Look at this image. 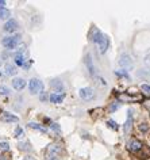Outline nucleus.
Instances as JSON below:
<instances>
[{
    "label": "nucleus",
    "mask_w": 150,
    "mask_h": 160,
    "mask_svg": "<svg viewBox=\"0 0 150 160\" xmlns=\"http://www.w3.org/2000/svg\"><path fill=\"white\" fill-rule=\"evenodd\" d=\"M26 86V81L25 79H22V77H15V79L12 80V87L15 88V90H23Z\"/></svg>",
    "instance_id": "7"
},
{
    "label": "nucleus",
    "mask_w": 150,
    "mask_h": 160,
    "mask_svg": "<svg viewBox=\"0 0 150 160\" xmlns=\"http://www.w3.org/2000/svg\"><path fill=\"white\" fill-rule=\"evenodd\" d=\"M6 4V1H3V0H0V6H4Z\"/></svg>",
    "instance_id": "31"
},
{
    "label": "nucleus",
    "mask_w": 150,
    "mask_h": 160,
    "mask_svg": "<svg viewBox=\"0 0 150 160\" xmlns=\"http://www.w3.org/2000/svg\"><path fill=\"white\" fill-rule=\"evenodd\" d=\"M79 95H80V98L84 100H91V99H93L95 94H93V90L91 87H84V88H80Z\"/></svg>",
    "instance_id": "4"
},
{
    "label": "nucleus",
    "mask_w": 150,
    "mask_h": 160,
    "mask_svg": "<svg viewBox=\"0 0 150 160\" xmlns=\"http://www.w3.org/2000/svg\"><path fill=\"white\" fill-rule=\"evenodd\" d=\"M46 160H58L56 156H49V157H46Z\"/></svg>",
    "instance_id": "30"
},
{
    "label": "nucleus",
    "mask_w": 150,
    "mask_h": 160,
    "mask_svg": "<svg viewBox=\"0 0 150 160\" xmlns=\"http://www.w3.org/2000/svg\"><path fill=\"white\" fill-rule=\"evenodd\" d=\"M15 135H16V137H22V136H23V130L19 128V126L15 129Z\"/></svg>",
    "instance_id": "25"
},
{
    "label": "nucleus",
    "mask_w": 150,
    "mask_h": 160,
    "mask_svg": "<svg viewBox=\"0 0 150 160\" xmlns=\"http://www.w3.org/2000/svg\"><path fill=\"white\" fill-rule=\"evenodd\" d=\"M142 91H145V92H150V86L144 84V86H142Z\"/></svg>",
    "instance_id": "27"
},
{
    "label": "nucleus",
    "mask_w": 150,
    "mask_h": 160,
    "mask_svg": "<svg viewBox=\"0 0 150 160\" xmlns=\"http://www.w3.org/2000/svg\"><path fill=\"white\" fill-rule=\"evenodd\" d=\"M127 148L131 152H139V151L144 148V145H142V143H141L139 140H131L127 144Z\"/></svg>",
    "instance_id": "5"
},
{
    "label": "nucleus",
    "mask_w": 150,
    "mask_h": 160,
    "mask_svg": "<svg viewBox=\"0 0 150 160\" xmlns=\"http://www.w3.org/2000/svg\"><path fill=\"white\" fill-rule=\"evenodd\" d=\"M49 100L51 103H61L64 100V95H61V94H50L49 95Z\"/></svg>",
    "instance_id": "11"
},
{
    "label": "nucleus",
    "mask_w": 150,
    "mask_h": 160,
    "mask_svg": "<svg viewBox=\"0 0 150 160\" xmlns=\"http://www.w3.org/2000/svg\"><path fill=\"white\" fill-rule=\"evenodd\" d=\"M84 63H85L87 68H88V72H89V73L93 76V75H95V67H93V60H92V57H91V55H87L85 56Z\"/></svg>",
    "instance_id": "8"
},
{
    "label": "nucleus",
    "mask_w": 150,
    "mask_h": 160,
    "mask_svg": "<svg viewBox=\"0 0 150 160\" xmlns=\"http://www.w3.org/2000/svg\"><path fill=\"white\" fill-rule=\"evenodd\" d=\"M119 106H120V105H119L118 102H116V105H115V102H114L111 106H110V111L112 113V111H114V110H118V109H119Z\"/></svg>",
    "instance_id": "24"
},
{
    "label": "nucleus",
    "mask_w": 150,
    "mask_h": 160,
    "mask_svg": "<svg viewBox=\"0 0 150 160\" xmlns=\"http://www.w3.org/2000/svg\"><path fill=\"white\" fill-rule=\"evenodd\" d=\"M18 30V22L15 19H10L7 20V23L4 25V31L7 33H14Z\"/></svg>",
    "instance_id": "6"
},
{
    "label": "nucleus",
    "mask_w": 150,
    "mask_h": 160,
    "mask_svg": "<svg viewBox=\"0 0 150 160\" xmlns=\"http://www.w3.org/2000/svg\"><path fill=\"white\" fill-rule=\"evenodd\" d=\"M115 73L118 75V76H123V77H127V79H128V75H127V72H126V71H116Z\"/></svg>",
    "instance_id": "23"
},
{
    "label": "nucleus",
    "mask_w": 150,
    "mask_h": 160,
    "mask_svg": "<svg viewBox=\"0 0 150 160\" xmlns=\"http://www.w3.org/2000/svg\"><path fill=\"white\" fill-rule=\"evenodd\" d=\"M51 87H53V88H54L56 91H64V84L61 83L60 80H53V81H51Z\"/></svg>",
    "instance_id": "15"
},
{
    "label": "nucleus",
    "mask_w": 150,
    "mask_h": 160,
    "mask_svg": "<svg viewBox=\"0 0 150 160\" xmlns=\"http://www.w3.org/2000/svg\"><path fill=\"white\" fill-rule=\"evenodd\" d=\"M49 152L51 153V156H53V155H56V153H60V152H61V147H58L57 144H53V145H50V147H49Z\"/></svg>",
    "instance_id": "19"
},
{
    "label": "nucleus",
    "mask_w": 150,
    "mask_h": 160,
    "mask_svg": "<svg viewBox=\"0 0 150 160\" xmlns=\"http://www.w3.org/2000/svg\"><path fill=\"white\" fill-rule=\"evenodd\" d=\"M7 18H10V11L4 7H0V19H7Z\"/></svg>",
    "instance_id": "18"
},
{
    "label": "nucleus",
    "mask_w": 150,
    "mask_h": 160,
    "mask_svg": "<svg viewBox=\"0 0 150 160\" xmlns=\"http://www.w3.org/2000/svg\"><path fill=\"white\" fill-rule=\"evenodd\" d=\"M1 121L3 122H18L19 118L14 114H10V113H3L1 114Z\"/></svg>",
    "instance_id": "10"
},
{
    "label": "nucleus",
    "mask_w": 150,
    "mask_h": 160,
    "mask_svg": "<svg viewBox=\"0 0 150 160\" xmlns=\"http://www.w3.org/2000/svg\"><path fill=\"white\" fill-rule=\"evenodd\" d=\"M97 80H99V83L102 84V86H105V84H107V81H105L104 79H102V77H97Z\"/></svg>",
    "instance_id": "29"
},
{
    "label": "nucleus",
    "mask_w": 150,
    "mask_h": 160,
    "mask_svg": "<svg viewBox=\"0 0 150 160\" xmlns=\"http://www.w3.org/2000/svg\"><path fill=\"white\" fill-rule=\"evenodd\" d=\"M131 126H133V110H128V117L125 124V132H130Z\"/></svg>",
    "instance_id": "12"
},
{
    "label": "nucleus",
    "mask_w": 150,
    "mask_h": 160,
    "mask_svg": "<svg viewBox=\"0 0 150 160\" xmlns=\"http://www.w3.org/2000/svg\"><path fill=\"white\" fill-rule=\"evenodd\" d=\"M107 125H108L111 129H115V130L119 128V126H118V124H116V122L114 121V119H108V121H107Z\"/></svg>",
    "instance_id": "21"
},
{
    "label": "nucleus",
    "mask_w": 150,
    "mask_h": 160,
    "mask_svg": "<svg viewBox=\"0 0 150 160\" xmlns=\"http://www.w3.org/2000/svg\"><path fill=\"white\" fill-rule=\"evenodd\" d=\"M50 126H51V129H53L54 132H60V128H58L57 124H53V125H50Z\"/></svg>",
    "instance_id": "28"
},
{
    "label": "nucleus",
    "mask_w": 150,
    "mask_h": 160,
    "mask_svg": "<svg viewBox=\"0 0 150 160\" xmlns=\"http://www.w3.org/2000/svg\"><path fill=\"white\" fill-rule=\"evenodd\" d=\"M0 65H1V57H0Z\"/></svg>",
    "instance_id": "32"
},
{
    "label": "nucleus",
    "mask_w": 150,
    "mask_h": 160,
    "mask_svg": "<svg viewBox=\"0 0 150 160\" xmlns=\"http://www.w3.org/2000/svg\"><path fill=\"white\" fill-rule=\"evenodd\" d=\"M147 129H149V126H147L146 124H141L139 125V130L141 132H147Z\"/></svg>",
    "instance_id": "26"
},
{
    "label": "nucleus",
    "mask_w": 150,
    "mask_h": 160,
    "mask_svg": "<svg viewBox=\"0 0 150 160\" xmlns=\"http://www.w3.org/2000/svg\"><path fill=\"white\" fill-rule=\"evenodd\" d=\"M29 88H30V92L35 95V94L42 92V90H43V84H42L41 80L34 77V79H31L29 81Z\"/></svg>",
    "instance_id": "1"
},
{
    "label": "nucleus",
    "mask_w": 150,
    "mask_h": 160,
    "mask_svg": "<svg viewBox=\"0 0 150 160\" xmlns=\"http://www.w3.org/2000/svg\"><path fill=\"white\" fill-rule=\"evenodd\" d=\"M1 44H3L4 48L12 50V49H15L16 46H18V44H19V37H6V38H3Z\"/></svg>",
    "instance_id": "2"
},
{
    "label": "nucleus",
    "mask_w": 150,
    "mask_h": 160,
    "mask_svg": "<svg viewBox=\"0 0 150 160\" xmlns=\"http://www.w3.org/2000/svg\"><path fill=\"white\" fill-rule=\"evenodd\" d=\"M10 149V144L6 143V141H1L0 143V151H8Z\"/></svg>",
    "instance_id": "22"
},
{
    "label": "nucleus",
    "mask_w": 150,
    "mask_h": 160,
    "mask_svg": "<svg viewBox=\"0 0 150 160\" xmlns=\"http://www.w3.org/2000/svg\"><path fill=\"white\" fill-rule=\"evenodd\" d=\"M119 65H120V67H123L126 71L133 69V67H134V64H133V60H131V57L128 55H122L120 56V58H119Z\"/></svg>",
    "instance_id": "3"
},
{
    "label": "nucleus",
    "mask_w": 150,
    "mask_h": 160,
    "mask_svg": "<svg viewBox=\"0 0 150 160\" xmlns=\"http://www.w3.org/2000/svg\"><path fill=\"white\" fill-rule=\"evenodd\" d=\"M99 49H100V53H105L107 52V49H108V38L105 37V35H103L102 39L99 41Z\"/></svg>",
    "instance_id": "9"
},
{
    "label": "nucleus",
    "mask_w": 150,
    "mask_h": 160,
    "mask_svg": "<svg viewBox=\"0 0 150 160\" xmlns=\"http://www.w3.org/2000/svg\"><path fill=\"white\" fill-rule=\"evenodd\" d=\"M16 68L15 65H11V64H7L6 65V75H8V76H14V75H16Z\"/></svg>",
    "instance_id": "13"
},
{
    "label": "nucleus",
    "mask_w": 150,
    "mask_h": 160,
    "mask_svg": "<svg viewBox=\"0 0 150 160\" xmlns=\"http://www.w3.org/2000/svg\"><path fill=\"white\" fill-rule=\"evenodd\" d=\"M25 60H26L25 56L19 55V53H16V56H15V64L18 65V67H22V65H25Z\"/></svg>",
    "instance_id": "16"
},
{
    "label": "nucleus",
    "mask_w": 150,
    "mask_h": 160,
    "mask_svg": "<svg viewBox=\"0 0 150 160\" xmlns=\"http://www.w3.org/2000/svg\"><path fill=\"white\" fill-rule=\"evenodd\" d=\"M102 37H103V34L99 31V30H97V29L93 30V34H92V41H93V44H99V41L102 39Z\"/></svg>",
    "instance_id": "14"
},
{
    "label": "nucleus",
    "mask_w": 150,
    "mask_h": 160,
    "mask_svg": "<svg viewBox=\"0 0 150 160\" xmlns=\"http://www.w3.org/2000/svg\"><path fill=\"white\" fill-rule=\"evenodd\" d=\"M10 94V88L6 86H0V95H8Z\"/></svg>",
    "instance_id": "20"
},
{
    "label": "nucleus",
    "mask_w": 150,
    "mask_h": 160,
    "mask_svg": "<svg viewBox=\"0 0 150 160\" xmlns=\"http://www.w3.org/2000/svg\"><path fill=\"white\" fill-rule=\"evenodd\" d=\"M29 128L34 129V130H38V132H41V133H46V129H43L41 125L35 124V122H30V124H29Z\"/></svg>",
    "instance_id": "17"
}]
</instances>
